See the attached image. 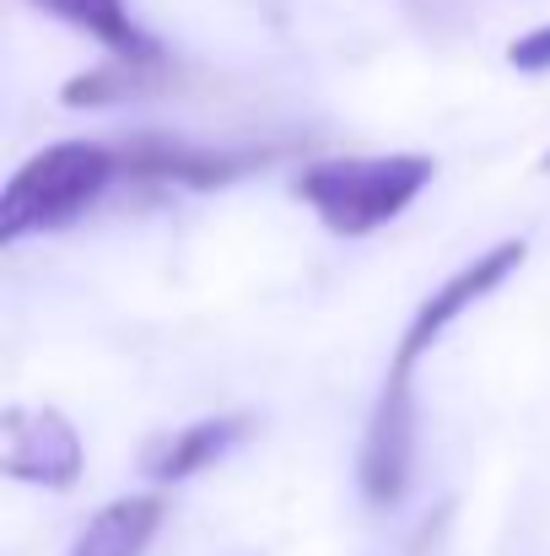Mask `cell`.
Masks as SVG:
<instances>
[{
  "instance_id": "obj_1",
  "label": "cell",
  "mask_w": 550,
  "mask_h": 556,
  "mask_svg": "<svg viewBox=\"0 0 550 556\" xmlns=\"http://www.w3.org/2000/svg\"><path fill=\"white\" fill-rule=\"evenodd\" d=\"M437 163L399 152V157H324L303 168L297 200L319 211V222L341 238H367L410 211V200L432 185Z\"/></svg>"
},
{
  "instance_id": "obj_2",
  "label": "cell",
  "mask_w": 550,
  "mask_h": 556,
  "mask_svg": "<svg viewBox=\"0 0 550 556\" xmlns=\"http://www.w3.org/2000/svg\"><path fill=\"white\" fill-rule=\"evenodd\" d=\"M114 179H119V147L60 141V147L27 157L11 174L5 200H0V243H16L27 232L65 227L71 216H81Z\"/></svg>"
},
{
  "instance_id": "obj_3",
  "label": "cell",
  "mask_w": 550,
  "mask_h": 556,
  "mask_svg": "<svg viewBox=\"0 0 550 556\" xmlns=\"http://www.w3.org/2000/svg\"><path fill=\"white\" fill-rule=\"evenodd\" d=\"M81 432L49 405H11L0 421V470L11 481H33L49 492H71L81 481Z\"/></svg>"
},
{
  "instance_id": "obj_4",
  "label": "cell",
  "mask_w": 550,
  "mask_h": 556,
  "mask_svg": "<svg viewBox=\"0 0 550 556\" xmlns=\"http://www.w3.org/2000/svg\"><path fill=\"white\" fill-rule=\"evenodd\" d=\"M524 254H529V243L524 238H502L497 249H486L481 260H470L464 270H453L415 314H410V330H405V341H399V352H394V368L399 372H415V363L443 341V330L459 319V314H470L481 298H491L519 265H524Z\"/></svg>"
},
{
  "instance_id": "obj_5",
  "label": "cell",
  "mask_w": 550,
  "mask_h": 556,
  "mask_svg": "<svg viewBox=\"0 0 550 556\" xmlns=\"http://www.w3.org/2000/svg\"><path fill=\"white\" fill-rule=\"evenodd\" d=\"M410 465H415V394H410V372L388 368L383 394L367 416V438H362V497L378 508H394L410 486Z\"/></svg>"
},
{
  "instance_id": "obj_6",
  "label": "cell",
  "mask_w": 550,
  "mask_h": 556,
  "mask_svg": "<svg viewBox=\"0 0 550 556\" xmlns=\"http://www.w3.org/2000/svg\"><path fill=\"white\" fill-rule=\"evenodd\" d=\"M243 168V157L210 152V147H189L174 136H136L130 147H119V179H157V185H227Z\"/></svg>"
},
{
  "instance_id": "obj_7",
  "label": "cell",
  "mask_w": 550,
  "mask_h": 556,
  "mask_svg": "<svg viewBox=\"0 0 550 556\" xmlns=\"http://www.w3.org/2000/svg\"><path fill=\"white\" fill-rule=\"evenodd\" d=\"M248 427H254L248 416H210V421H194V427H183V432H168V438L146 443L141 470H146V481H157V486H179L189 476H200L205 465H216Z\"/></svg>"
},
{
  "instance_id": "obj_8",
  "label": "cell",
  "mask_w": 550,
  "mask_h": 556,
  "mask_svg": "<svg viewBox=\"0 0 550 556\" xmlns=\"http://www.w3.org/2000/svg\"><path fill=\"white\" fill-rule=\"evenodd\" d=\"M163 514H168V508H163L157 492L114 497V503H103V508L87 519V530L76 535L71 556H141L152 541H157Z\"/></svg>"
},
{
  "instance_id": "obj_9",
  "label": "cell",
  "mask_w": 550,
  "mask_h": 556,
  "mask_svg": "<svg viewBox=\"0 0 550 556\" xmlns=\"http://www.w3.org/2000/svg\"><path fill=\"white\" fill-rule=\"evenodd\" d=\"M33 5L49 11V16H60V22H71L76 33L98 38L103 49H114V60H146V65H163V43L146 38V33L130 22L125 0H33Z\"/></svg>"
},
{
  "instance_id": "obj_10",
  "label": "cell",
  "mask_w": 550,
  "mask_h": 556,
  "mask_svg": "<svg viewBox=\"0 0 550 556\" xmlns=\"http://www.w3.org/2000/svg\"><path fill=\"white\" fill-rule=\"evenodd\" d=\"M157 71H163V65H146V60H108L103 71H92V76L71 81V87H65V103H71V109H92V103L130 98V92H141Z\"/></svg>"
},
{
  "instance_id": "obj_11",
  "label": "cell",
  "mask_w": 550,
  "mask_h": 556,
  "mask_svg": "<svg viewBox=\"0 0 550 556\" xmlns=\"http://www.w3.org/2000/svg\"><path fill=\"white\" fill-rule=\"evenodd\" d=\"M508 65L513 71H550V22L508 43Z\"/></svg>"
},
{
  "instance_id": "obj_12",
  "label": "cell",
  "mask_w": 550,
  "mask_h": 556,
  "mask_svg": "<svg viewBox=\"0 0 550 556\" xmlns=\"http://www.w3.org/2000/svg\"><path fill=\"white\" fill-rule=\"evenodd\" d=\"M540 168H546V174H550V152H546V163H540Z\"/></svg>"
}]
</instances>
